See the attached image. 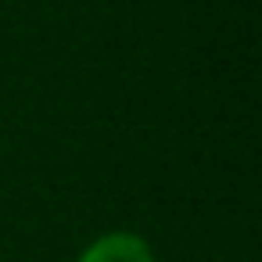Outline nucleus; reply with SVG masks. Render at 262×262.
<instances>
[{
  "label": "nucleus",
  "mask_w": 262,
  "mask_h": 262,
  "mask_svg": "<svg viewBox=\"0 0 262 262\" xmlns=\"http://www.w3.org/2000/svg\"><path fill=\"white\" fill-rule=\"evenodd\" d=\"M76 262H155V251L144 237L129 233V230H115L97 237L94 244H86Z\"/></svg>",
  "instance_id": "1"
}]
</instances>
